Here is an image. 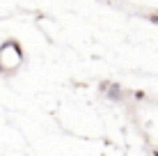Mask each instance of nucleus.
Here are the masks:
<instances>
[{
    "mask_svg": "<svg viewBox=\"0 0 158 156\" xmlns=\"http://www.w3.org/2000/svg\"><path fill=\"white\" fill-rule=\"evenodd\" d=\"M156 14H158V12H156Z\"/></svg>",
    "mask_w": 158,
    "mask_h": 156,
    "instance_id": "obj_2",
    "label": "nucleus"
},
{
    "mask_svg": "<svg viewBox=\"0 0 158 156\" xmlns=\"http://www.w3.org/2000/svg\"><path fill=\"white\" fill-rule=\"evenodd\" d=\"M149 19H151V21H154V23H158V14H151V16H149Z\"/></svg>",
    "mask_w": 158,
    "mask_h": 156,
    "instance_id": "obj_1",
    "label": "nucleus"
}]
</instances>
